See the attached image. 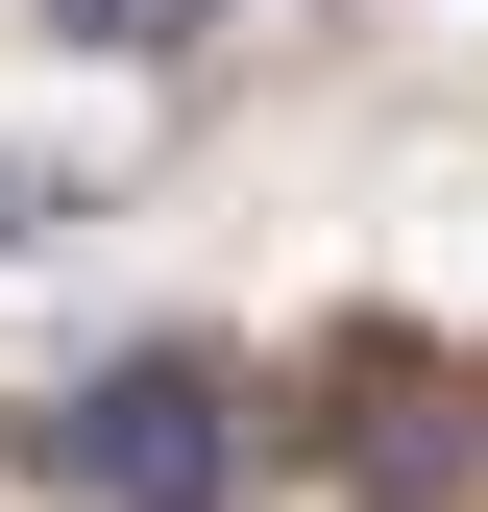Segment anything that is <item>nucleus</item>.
I'll return each instance as SVG.
<instances>
[{
    "label": "nucleus",
    "mask_w": 488,
    "mask_h": 512,
    "mask_svg": "<svg viewBox=\"0 0 488 512\" xmlns=\"http://www.w3.org/2000/svg\"><path fill=\"white\" fill-rule=\"evenodd\" d=\"M49 488H98V512H220V488H244V391H220L196 342L98 366V391H49Z\"/></svg>",
    "instance_id": "1"
},
{
    "label": "nucleus",
    "mask_w": 488,
    "mask_h": 512,
    "mask_svg": "<svg viewBox=\"0 0 488 512\" xmlns=\"http://www.w3.org/2000/svg\"><path fill=\"white\" fill-rule=\"evenodd\" d=\"M318 464H342L366 512H440V488L488 464V366H440V342H342V366H318Z\"/></svg>",
    "instance_id": "2"
},
{
    "label": "nucleus",
    "mask_w": 488,
    "mask_h": 512,
    "mask_svg": "<svg viewBox=\"0 0 488 512\" xmlns=\"http://www.w3.org/2000/svg\"><path fill=\"white\" fill-rule=\"evenodd\" d=\"M25 25H74V49H196L220 0H25Z\"/></svg>",
    "instance_id": "3"
}]
</instances>
